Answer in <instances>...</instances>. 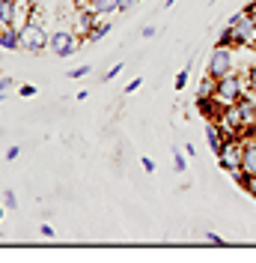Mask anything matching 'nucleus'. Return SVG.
Segmentation results:
<instances>
[{
    "label": "nucleus",
    "mask_w": 256,
    "mask_h": 263,
    "mask_svg": "<svg viewBox=\"0 0 256 263\" xmlns=\"http://www.w3.org/2000/svg\"><path fill=\"white\" fill-rule=\"evenodd\" d=\"M83 75H90V66H78V69L69 72V78H83Z\"/></svg>",
    "instance_id": "obj_18"
},
{
    "label": "nucleus",
    "mask_w": 256,
    "mask_h": 263,
    "mask_svg": "<svg viewBox=\"0 0 256 263\" xmlns=\"http://www.w3.org/2000/svg\"><path fill=\"white\" fill-rule=\"evenodd\" d=\"M18 96H21V99L36 96V87H33V84H21V87H18Z\"/></svg>",
    "instance_id": "obj_16"
},
{
    "label": "nucleus",
    "mask_w": 256,
    "mask_h": 263,
    "mask_svg": "<svg viewBox=\"0 0 256 263\" xmlns=\"http://www.w3.org/2000/svg\"><path fill=\"white\" fill-rule=\"evenodd\" d=\"M0 48L3 51H15L21 48V27H0Z\"/></svg>",
    "instance_id": "obj_9"
},
{
    "label": "nucleus",
    "mask_w": 256,
    "mask_h": 263,
    "mask_svg": "<svg viewBox=\"0 0 256 263\" xmlns=\"http://www.w3.org/2000/svg\"><path fill=\"white\" fill-rule=\"evenodd\" d=\"M18 12H21V3L18 0H0V27H21L18 21Z\"/></svg>",
    "instance_id": "obj_8"
},
{
    "label": "nucleus",
    "mask_w": 256,
    "mask_h": 263,
    "mask_svg": "<svg viewBox=\"0 0 256 263\" xmlns=\"http://www.w3.org/2000/svg\"><path fill=\"white\" fill-rule=\"evenodd\" d=\"M140 164H143V171H149V174H152V171H155V162H152V159H149V156H143V159H140Z\"/></svg>",
    "instance_id": "obj_20"
},
{
    "label": "nucleus",
    "mask_w": 256,
    "mask_h": 263,
    "mask_svg": "<svg viewBox=\"0 0 256 263\" xmlns=\"http://www.w3.org/2000/svg\"><path fill=\"white\" fill-rule=\"evenodd\" d=\"M241 48L236 45H215V51L208 54V63H206V72L218 81V78H224L229 72H241Z\"/></svg>",
    "instance_id": "obj_2"
},
{
    "label": "nucleus",
    "mask_w": 256,
    "mask_h": 263,
    "mask_svg": "<svg viewBox=\"0 0 256 263\" xmlns=\"http://www.w3.org/2000/svg\"><path fill=\"white\" fill-rule=\"evenodd\" d=\"M51 42V33L42 27V15L33 9L30 18L21 24V48L27 51V54H39V51H45Z\"/></svg>",
    "instance_id": "obj_3"
},
{
    "label": "nucleus",
    "mask_w": 256,
    "mask_h": 263,
    "mask_svg": "<svg viewBox=\"0 0 256 263\" xmlns=\"http://www.w3.org/2000/svg\"><path fill=\"white\" fill-rule=\"evenodd\" d=\"M80 45V36L75 30H69V27H60V30H54L51 33V42H48V48L57 54V57H72L75 51H78Z\"/></svg>",
    "instance_id": "obj_4"
},
{
    "label": "nucleus",
    "mask_w": 256,
    "mask_h": 263,
    "mask_svg": "<svg viewBox=\"0 0 256 263\" xmlns=\"http://www.w3.org/2000/svg\"><path fill=\"white\" fill-rule=\"evenodd\" d=\"M173 164H176V171H188V162H185V156L173 147Z\"/></svg>",
    "instance_id": "obj_14"
},
{
    "label": "nucleus",
    "mask_w": 256,
    "mask_h": 263,
    "mask_svg": "<svg viewBox=\"0 0 256 263\" xmlns=\"http://www.w3.org/2000/svg\"><path fill=\"white\" fill-rule=\"evenodd\" d=\"M119 72H122V63H116L111 69V72H108V75H104V81H111V78H116V75H119Z\"/></svg>",
    "instance_id": "obj_21"
},
{
    "label": "nucleus",
    "mask_w": 256,
    "mask_h": 263,
    "mask_svg": "<svg viewBox=\"0 0 256 263\" xmlns=\"http://www.w3.org/2000/svg\"><path fill=\"white\" fill-rule=\"evenodd\" d=\"M98 21H101V18H98L93 9H78V15H75V33H78L80 39H87Z\"/></svg>",
    "instance_id": "obj_5"
},
{
    "label": "nucleus",
    "mask_w": 256,
    "mask_h": 263,
    "mask_svg": "<svg viewBox=\"0 0 256 263\" xmlns=\"http://www.w3.org/2000/svg\"><path fill=\"white\" fill-rule=\"evenodd\" d=\"M3 206H6V210H15V206H18L15 192H3Z\"/></svg>",
    "instance_id": "obj_15"
},
{
    "label": "nucleus",
    "mask_w": 256,
    "mask_h": 263,
    "mask_svg": "<svg viewBox=\"0 0 256 263\" xmlns=\"http://www.w3.org/2000/svg\"><path fill=\"white\" fill-rule=\"evenodd\" d=\"M42 236H54V228L51 224H42Z\"/></svg>",
    "instance_id": "obj_26"
},
{
    "label": "nucleus",
    "mask_w": 256,
    "mask_h": 263,
    "mask_svg": "<svg viewBox=\"0 0 256 263\" xmlns=\"http://www.w3.org/2000/svg\"><path fill=\"white\" fill-rule=\"evenodd\" d=\"M93 12L98 18H111L113 12H119V0H93Z\"/></svg>",
    "instance_id": "obj_10"
},
{
    "label": "nucleus",
    "mask_w": 256,
    "mask_h": 263,
    "mask_svg": "<svg viewBox=\"0 0 256 263\" xmlns=\"http://www.w3.org/2000/svg\"><path fill=\"white\" fill-rule=\"evenodd\" d=\"M140 36H143V39H152V36H155V27H143V30H140Z\"/></svg>",
    "instance_id": "obj_25"
},
{
    "label": "nucleus",
    "mask_w": 256,
    "mask_h": 263,
    "mask_svg": "<svg viewBox=\"0 0 256 263\" xmlns=\"http://www.w3.org/2000/svg\"><path fill=\"white\" fill-rule=\"evenodd\" d=\"M239 167L244 171V174H256V138H244V141H241Z\"/></svg>",
    "instance_id": "obj_6"
},
{
    "label": "nucleus",
    "mask_w": 256,
    "mask_h": 263,
    "mask_svg": "<svg viewBox=\"0 0 256 263\" xmlns=\"http://www.w3.org/2000/svg\"><path fill=\"white\" fill-rule=\"evenodd\" d=\"M241 189H244V192L256 200V174H247V177H244V182H241Z\"/></svg>",
    "instance_id": "obj_12"
},
{
    "label": "nucleus",
    "mask_w": 256,
    "mask_h": 263,
    "mask_svg": "<svg viewBox=\"0 0 256 263\" xmlns=\"http://www.w3.org/2000/svg\"><path fill=\"white\" fill-rule=\"evenodd\" d=\"M247 90H250V78H247L244 72H229V75H224V78L215 81L211 99H215L221 108H229V105H236Z\"/></svg>",
    "instance_id": "obj_1"
},
{
    "label": "nucleus",
    "mask_w": 256,
    "mask_h": 263,
    "mask_svg": "<svg viewBox=\"0 0 256 263\" xmlns=\"http://www.w3.org/2000/svg\"><path fill=\"white\" fill-rule=\"evenodd\" d=\"M206 242H208V246H226V242L221 239V236H218V233H206Z\"/></svg>",
    "instance_id": "obj_19"
},
{
    "label": "nucleus",
    "mask_w": 256,
    "mask_h": 263,
    "mask_svg": "<svg viewBox=\"0 0 256 263\" xmlns=\"http://www.w3.org/2000/svg\"><path fill=\"white\" fill-rule=\"evenodd\" d=\"M108 33H111V18H101L96 27H93V33L87 36V42H101V39H104Z\"/></svg>",
    "instance_id": "obj_11"
},
{
    "label": "nucleus",
    "mask_w": 256,
    "mask_h": 263,
    "mask_svg": "<svg viewBox=\"0 0 256 263\" xmlns=\"http://www.w3.org/2000/svg\"><path fill=\"white\" fill-rule=\"evenodd\" d=\"M18 153H21V147H9V149H6V159H9V162H15Z\"/></svg>",
    "instance_id": "obj_22"
},
{
    "label": "nucleus",
    "mask_w": 256,
    "mask_h": 263,
    "mask_svg": "<svg viewBox=\"0 0 256 263\" xmlns=\"http://www.w3.org/2000/svg\"><path fill=\"white\" fill-rule=\"evenodd\" d=\"M173 3H176V0H167V3H164V6H173Z\"/></svg>",
    "instance_id": "obj_27"
},
{
    "label": "nucleus",
    "mask_w": 256,
    "mask_h": 263,
    "mask_svg": "<svg viewBox=\"0 0 256 263\" xmlns=\"http://www.w3.org/2000/svg\"><path fill=\"white\" fill-rule=\"evenodd\" d=\"M3 210H6V206H0V218H3Z\"/></svg>",
    "instance_id": "obj_28"
},
{
    "label": "nucleus",
    "mask_w": 256,
    "mask_h": 263,
    "mask_svg": "<svg viewBox=\"0 0 256 263\" xmlns=\"http://www.w3.org/2000/svg\"><path fill=\"white\" fill-rule=\"evenodd\" d=\"M134 3H137V0H119V12H128Z\"/></svg>",
    "instance_id": "obj_23"
},
{
    "label": "nucleus",
    "mask_w": 256,
    "mask_h": 263,
    "mask_svg": "<svg viewBox=\"0 0 256 263\" xmlns=\"http://www.w3.org/2000/svg\"><path fill=\"white\" fill-rule=\"evenodd\" d=\"M188 75H191V63H188V66H185V69H182V72L176 75V81H173V87H176V90H182V87L188 84Z\"/></svg>",
    "instance_id": "obj_13"
},
{
    "label": "nucleus",
    "mask_w": 256,
    "mask_h": 263,
    "mask_svg": "<svg viewBox=\"0 0 256 263\" xmlns=\"http://www.w3.org/2000/svg\"><path fill=\"white\" fill-rule=\"evenodd\" d=\"M0 102H3V93H0Z\"/></svg>",
    "instance_id": "obj_29"
},
{
    "label": "nucleus",
    "mask_w": 256,
    "mask_h": 263,
    "mask_svg": "<svg viewBox=\"0 0 256 263\" xmlns=\"http://www.w3.org/2000/svg\"><path fill=\"white\" fill-rule=\"evenodd\" d=\"M206 141H208V147L215 149V156H221V153L226 149V144H229V141L224 138V132H221V126H218L215 120H206Z\"/></svg>",
    "instance_id": "obj_7"
},
{
    "label": "nucleus",
    "mask_w": 256,
    "mask_h": 263,
    "mask_svg": "<svg viewBox=\"0 0 256 263\" xmlns=\"http://www.w3.org/2000/svg\"><path fill=\"white\" fill-rule=\"evenodd\" d=\"M140 84H143V78H134V81H128V84H125V96H131L134 90H140Z\"/></svg>",
    "instance_id": "obj_17"
},
{
    "label": "nucleus",
    "mask_w": 256,
    "mask_h": 263,
    "mask_svg": "<svg viewBox=\"0 0 256 263\" xmlns=\"http://www.w3.org/2000/svg\"><path fill=\"white\" fill-rule=\"evenodd\" d=\"M12 87V78H0V93H6Z\"/></svg>",
    "instance_id": "obj_24"
},
{
    "label": "nucleus",
    "mask_w": 256,
    "mask_h": 263,
    "mask_svg": "<svg viewBox=\"0 0 256 263\" xmlns=\"http://www.w3.org/2000/svg\"><path fill=\"white\" fill-rule=\"evenodd\" d=\"M215 3H218V0H215Z\"/></svg>",
    "instance_id": "obj_30"
}]
</instances>
